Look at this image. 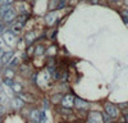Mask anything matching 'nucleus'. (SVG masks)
I'll use <instances>...</instances> for the list:
<instances>
[{
	"label": "nucleus",
	"instance_id": "nucleus-1",
	"mask_svg": "<svg viewBox=\"0 0 128 123\" xmlns=\"http://www.w3.org/2000/svg\"><path fill=\"white\" fill-rule=\"evenodd\" d=\"M104 110L112 119H116L119 117V114H120L119 108L116 105H114V104H112V102H105L104 104Z\"/></svg>",
	"mask_w": 128,
	"mask_h": 123
},
{
	"label": "nucleus",
	"instance_id": "nucleus-2",
	"mask_svg": "<svg viewBox=\"0 0 128 123\" xmlns=\"http://www.w3.org/2000/svg\"><path fill=\"white\" fill-rule=\"evenodd\" d=\"M17 16H18L17 14V10L14 8H9L8 6V9L5 10V13L2 16V18H3V22L4 23H10V22H13V20L16 19Z\"/></svg>",
	"mask_w": 128,
	"mask_h": 123
},
{
	"label": "nucleus",
	"instance_id": "nucleus-3",
	"mask_svg": "<svg viewBox=\"0 0 128 123\" xmlns=\"http://www.w3.org/2000/svg\"><path fill=\"white\" fill-rule=\"evenodd\" d=\"M74 95L72 94H67V95H64L62 96V100H60V105L64 106V108H73L74 106Z\"/></svg>",
	"mask_w": 128,
	"mask_h": 123
},
{
	"label": "nucleus",
	"instance_id": "nucleus-4",
	"mask_svg": "<svg viewBox=\"0 0 128 123\" xmlns=\"http://www.w3.org/2000/svg\"><path fill=\"white\" fill-rule=\"evenodd\" d=\"M48 6L50 12H55V10H59L66 6V2L64 0H49Z\"/></svg>",
	"mask_w": 128,
	"mask_h": 123
},
{
	"label": "nucleus",
	"instance_id": "nucleus-5",
	"mask_svg": "<svg viewBox=\"0 0 128 123\" xmlns=\"http://www.w3.org/2000/svg\"><path fill=\"white\" fill-rule=\"evenodd\" d=\"M88 123H104L102 120V113L100 112H91L87 117Z\"/></svg>",
	"mask_w": 128,
	"mask_h": 123
},
{
	"label": "nucleus",
	"instance_id": "nucleus-6",
	"mask_svg": "<svg viewBox=\"0 0 128 123\" xmlns=\"http://www.w3.org/2000/svg\"><path fill=\"white\" fill-rule=\"evenodd\" d=\"M41 116L42 112L38 109H32L30 112V123H41Z\"/></svg>",
	"mask_w": 128,
	"mask_h": 123
},
{
	"label": "nucleus",
	"instance_id": "nucleus-7",
	"mask_svg": "<svg viewBox=\"0 0 128 123\" xmlns=\"http://www.w3.org/2000/svg\"><path fill=\"white\" fill-rule=\"evenodd\" d=\"M74 106H76L78 110H87L90 108V104L86 100H82L80 98H76V99H74Z\"/></svg>",
	"mask_w": 128,
	"mask_h": 123
},
{
	"label": "nucleus",
	"instance_id": "nucleus-8",
	"mask_svg": "<svg viewBox=\"0 0 128 123\" xmlns=\"http://www.w3.org/2000/svg\"><path fill=\"white\" fill-rule=\"evenodd\" d=\"M23 26H24V23H22V22H18V20H13L12 22V30H10V32H12L13 35H18L20 31H22V28H23Z\"/></svg>",
	"mask_w": 128,
	"mask_h": 123
},
{
	"label": "nucleus",
	"instance_id": "nucleus-9",
	"mask_svg": "<svg viewBox=\"0 0 128 123\" xmlns=\"http://www.w3.org/2000/svg\"><path fill=\"white\" fill-rule=\"evenodd\" d=\"M12 105H13L14 109H22L23 105H24V101L20 99L19 96H14V98L12 99Z\"/></svg>",
	"mask_w": 128,
	"mask_h": 123
},
{
	"label": "nucleus",
	"instance_id": "nucleus-10",
	"mask_svg": "<svg viewBox=\"0 0 128 123\" xmlns=\"http://www.w3.org/2000/svg\"><path fill=\"white\" fill-rule=\"evenodd\" d=\"M45 20H46V24L48 26H52L55 23V20H56V14L55 12H49L45 17Z\"/></svg>",
	"mask_w": 128,
	"mask_h": 123
},
{
	"label": "nucleus",
	"instance_id": "nucleus-11",
	"mask_svg": "<svg viewBox=\"0 0 128 123\" xmlns=\"http://www.w3.org/2000/svg\"><path fill=\"white\" fill-rule=\"evenodd\" d=\"M14 56V51H5V53L0 56L2 58V63L3 64H8L10 60H12V58Z\"/></svg>",
	"mask_w": 128,
	"mask_h": 123
},
{
	"label": "nucleus",
	"instance_id": "nucleus-12",
	"mask_svg": "<svg viewBox=\"0 0 128 123\" xmlns=\"http://www.w3.org/2000/svg\"><path fill=\"white\" fill-rule=\"evenodd\" d=\"M3 37H4V40L6 41V44H13L14 42V35L12 34V32H10V31H9V32H5V31H4V32H3Z\"/></svg>",
	"mask_w": 128,
	"mask_h": 123
},
{
	"label": "nucleus",
	"instance_id": "nucleus-13",
	"mask_svg": "<svg viewBox=\"0 0 128 123\" xmlns=\"http://www.w3.org/2000/svg\"><path fill=\"white\" fill-rule=\"evenodd\" d=\"M35 38H36V36H35V34L32 32V31L27 32V34H26V36H24V40H26V42H27V44L34 42V40H35Z\"/></svg>",
	"mask_w": 128,
	"mask_h": 123
},
{
	"label": "nucleus",
	"instance_id": "nucleus-14",
	"mask_svg": "<svg viewBox=\"0 0 128 123\" xmlns=\"http://www.w3.org/2000/svg\"><path fill=\"white\" fill-rule=\"evenodd\" d=\"M46 53V49L44 45H38L37 48H35V55H44Z\"/></svg>",
	"mask_w": 128,
	"mask_h": 123
},
{
	"label": "nucleus",
	"instance_id": "nucleus-15",
	"mask_svg": "<svg viewBox=\"0 0 128 123\" xmlns=\"http://www.w3.org/2000/svg\"><path fill=\"white\" fill-rule=\"evenodd\" d=\"M56 51H58L56 45H52V46H50V48L46 50V53H48V55H50V56H54V55L56 54Z\"/></svg>",
	"mask_w": 128,
	"mask_h": 123
},
{
	"label": "nucleus",
	"instance_id": "nucleus-16",
	"mask_svg": "<svg viewBox=\"0 0 128 123\" xmlns=\"http://www.w3.org/2000/svg\"><path fill=\"white\" fill-rule=\"evenodd\" d=\"M14 70H13V68H6V70H5V73H4V76H5V78H13L14 77Z\"/></svg>",
	"mask_w": 128,
	"mask_h": 123
},
{
	"label": "nucleus",
	"instance_id": "nucleus-17",
	"mask_svg": "<svg viewBox=\"0 0 128 123\" xmlns=\"http://www.w3.org/2000/svg\"><path fill=\"white\" fill-rule=\"evenodd\" d=\"M12 91L13 92H17V94H20V91H22V87H20V85L18 84V82H14L13 86H12Z\"/></svg>",
	"mask_w": 128,
	"mask_h": 123
},
{
	"label": "nucleus",
	"instance_id": "nucleus-18",
	"mask_svg": "<svg viewBox=\"0 0 128 123\" xmlns=\"http://www.w3.org/2000/svg\"><path fill=\"white\" fill-rule=\"evenodd\" d=\"M8 64H9V67H10V68H12V67H16V66H18V64H19V59H18V58H16V56H13V58H12V60H10Z\"/></svg>",
	"mask_w": 128,
	"mask_h": 123
},
{
	"label": "nucleus",
	"instance_id": "nucleus-19",
	"mask_svg": "<svg viewBox=\"0 0 128 123\" xmlns=\"http://www.w3.org/2000/svg\"><path fill=\"white\" fill-rule=\"evenodd\" d=\"M59 112L62 113V114H67V116H69V114H72V113H73L70 108H64V106H62L59 109Z\"/></svg>",
	"mask_w": 128,
	"mask_h": 123
},
{
	"label": "nucleus",
	"instance_id": "nucleus-20",
	"mask_svg": "<svg viewBox=\"0 0 128 123\" xmlns=\"http://www.w3.org/2000/svg\"><path fill=\"white\" fill-rule=\"evenodd\" d=\"M14 3V0H0V5L2 6H9Z\"/></svg>",
	"mask_w": 128,
	"mask_h": 123
},
{
	"label": "nucleus",
	"instance_id": "nucleus-21",
	"mask_svg": "<svg viewBox=\"0 0 128 123\" xmlns=\"http://www.w3.org/2000/svg\"><path fill=\"white\" fill-rule=\"evenodd\" d=\"M120 16H122V18H123L124 22L128 23V12H127V10H122V12H120Z\"/></svg>",
	"mask_w": 128,
	"mask_h": 123
},
{
	"label": "nucleus",
	"instance_id": "nucleus-22",
	"mask_svg": "<svg viewBox=\"0 0 128 123\" xmlns=\"http://www.w3.org/2000/svg\"><path fill=\"white\" fill-rule=\"evenodd\" d=\"M102 120H104V123H112V118L106 113H102Z\"/></svg>",
	"mask_w": 128,
	"mask_h": 123
},
{
	"label": "nucleus",
	"instance_id": "nucleus-23",
	"mask_svg": "<svg viewBox=\"0 0 128 123\" xmlns=\"http://www.w3.org/2000/svg\"><path fill=\"white\" fill-rule=\"evenodd\" d=\"M27 54H28L30 56L35 55V48H34V46H28V48H27Z\"/></svg>",
	"mask_w": 128,
	"mask_h": 123
},
{
	"label": "nucleus",
	"instance_id": "nucleus-24",
	"mask_svg": "<svg viewBox=\"0 0 128 123\" xmlns=\"http://www.w3.org/2000/svg\"><path fill=\"white\" fill-rule=\"evenodd\" d=\"M4 31H5V30H4V26L2 24V22H0V35H3Z\"/></svg>",
	"mask_w": 128,
	"mask_h": 123
},
{
	"label": "nucleus",
	"instance_id": "nucleus-25",
	"mask_svg": "<svg viewBox=\"0 0 128 123\" xmlns=\"http://www.w3.org/2000/svg\"><path fill=\"white\" fill-rule=\"evenodd\" d=\"M124 120L128 123V113H124Z\"/></svg>",
	"mask_w": 128,
	"mask_h": 123
},
{
	"label": "nucleus",
	"instance_id": "nucleus-26",
	"mask_svg": "<svg viewBox=\"0 0 128 123\" xmlns=\"http://www.w3.org/2000/svg\"><path fill=\"white\" fill-rule=\"evenodd\" d=\"M110 2H116V0H110Z\"/></svg>",
	"mask_w": 128,
	"mask_h": 123
},
{
	"label": "nucleus",
	"instance_id": "nucleus-27",
	"mask_svg": "<svg viewBox=\"0 0 128 123\" xmlns=\"http://www.w3.org/2000/svg\"><path fill=\"white\" fill-rule=\"evenodd\" d=\"M0 87H2V82H0Z\"/></svg>",
	"mask_w": 128,
	"mask_h": 123
},
{
	"label": "nucleus",
	"instance_id": "nucleus-28",
	"mask_svg": "<svg viewBox=\"0 0 128 123\" xmlns=\"http://www.w3.org/2000/svg\"><path fill=\"white\" fill-rule=\"evenodd\" d=\"M22 2H26V0H22Z\"/></svg>",
	"mask_w": 128,
	"mask_h": 123
}]
</instances>
